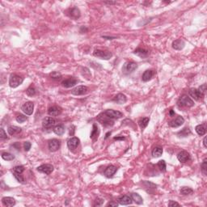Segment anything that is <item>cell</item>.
<instances>
[{
	"mask_svg": "<svg viewBox=\"0 0 207 207\" xmlns=\"http://www.w3.org/2000/svg\"><path fill=\"white\" fill-rule=\"evenodd\" d=\"M201 170H202V172L205 176H206L207 174V159L205 158L203 159L202 163L201 164Z\"/></svg>",
	"mask_w": 207,
	"mask_h": 207,
	"instance_id": "cell-36",
	"label": "cell"
},
{
	"mask_svg": "<svg viewBox=\"0 0 207 207\" xmlns=\"http://www.w3.org/2000/svg\"><path fill=\"white\" fill-rule=\"evenodd\" d=\"M23 82H24V78L18 75L13 74L10 76L9 85L11 88H16L20 84H22Z\"/></svg>",
	"mask_w": 207,
	"mask_h": 207,
	"instance_id": "cell-2",
	"label": "cell"
},
{
	"mask_svg": "<svg viewBox=\"0 0 207 207\" xmlns=\"http://www.w3.org/2000/svg\"><path fill=\"white\" fill-rule=\"evenodd\" d=\"M24 171V166H16L13 168V172L18 173V174H22Z\"/></svg>",
	"mask_w": 207,
	"mask_h": 207,
	"instance_id": "cell-40",
	"label": "cell"
},
{
	"mask_svg": "<svg viewBox=\"0 0 207 207\" xmlns=\"http://www.w3.org/2000/svg\"><path fill=\"white\" fill-rule=\"evenodd\" d=\"M54 132L58 136L63 135L65 133V126H63V124L60 125H56L54 127Z\"/></svg>",
	"mask_w": 207,
	"mask_h": 207,
	"instance_id": "cell-27",
	"label": "cell"
},
{
	"mask_svg": "<svg viewBox=\"0 0 207 207\" xmlns=\"http://www.w3.org/2000/svg\"><path fill=\"white\" fill-rule=\"evenodd\" d=\"M203 145H204V147H205V148H207L206 137H205V138H204V139H203Z\"/></svg>",
	"mask_w": 207,
	"mask_h": 207,
	"instance_id": "cell-52",
	"label": "cell"
},
{
	"mask_svg": "<svg viewBox=\"0 0 207 207\" xmlns=\"http://www.w3.org/2000/svg\"><path fill=\"white\" fill-rule=\"evenodd\" d=\"M21 110H22L24 113H25L28 116H30L33 113V110H34V104L31 102V101H28L24 103L21 107Z\"/></svg>",
	"mask_w": 207,
	"mask_h": 207,
	"instance_id": "cell-9",
	"label": "cell"
},
{
	"mask_svg": "<svg viewBox=\"0 0 207 207\" xmlns=\"http://www.w3.org/2000/svg\"><path fill=\"white\" fill-rule=\"evenodd\" d=\"M102 38H104V39H106V40H113V39H116L117 37H115V36H102Z\"/></svg>",
	"mask_w": 207,
	"mask_h": 207,
	"instance_id": "cell-49",
	"label": "cell"
},
{
	"mask_svg": "<svg viewBox=\"0 0 207 207\" xmlns=\"http://www.w3.org/2000/svg\"><path fill=\"white\" fill-rule=\"evenodd\" d=\"M180 193L181 195H184V196H186V195H189V194H192L194 193V190L191 189V188H189V187H182L181 189H180Z\"/></svg>",
	"mask_w": 207,
	"mask_h": 207,
	"instance_id": "cell-34",
	"label": "cell"
},
{
	"mask_svg": "<svg viewBox=\"0 0 207 207\" xmlns=\"http://www.w3.org/2000/svg\"><path fill=\"white\" fill-rule=\"evenodd\" d=\"M75 127L74 126L71 127V130H70V135H71V136H73L74 134H75Z\"/></svg>",
	"mask_w": 207,
	"mask_h": 207,
	"instance_id": "cell-50",
	"label": "cell"
},
{
	"mask_svg": "<svg viewBox=\"0 0 207 207\" xmlns=\"http://www.w3.org/2000/svg\"><path fill=\"white\" fill-rule=\"evenodd\" d=\"M177 159L180 163H186L190 159V155L189 152H187L185 151H182L177 155Z\"/></svg>",
	"mask_w": 207,
	"mask_h": 207,
	"instance_id": "cell-21",
	"label": "cell"
},
{
	"mask_svg": "<svg viewBox=\"0 0 207 207\" xmlns=\"http://www.w3.org/2000/svg\"><path fill=\"white\" fill-rule=\"evenodd\" d=\"M31 142H25L24 143V148L25 151H28L31 149Z\"/></svg>",
	"mask_w": 207,
	"mask_h": 207,
	"instance_id": "cell-46",
	"label": "cell"
},
{
	"mask_svg": "<svg viewBox=\"0 0 207 207\" xmlns=\"http://www.w3.org/2000/svg\"><path fill=\"white\" fill-rule=\"evenodd\" d=\"M36 93V88L34 87H29L27 89L26 91V94L28 95V96H33V95H35Z\"/></svg>",
	"mask_w": 207,
	"mask_h": 207,
	"instance_id": "cell-37",
	"label": "cell"
},
{
	"mask_svg": "<svg viewBox=\"0 0 207 207\" xmlns=\"http://www.w3.org/2000/svg\"><path fill=\"white\" fill-rule=\"evenodd\" d=\"M162 154L163 149L162 147H155L153 149V151H152V155H153V157H160V156L162 155Z\"/></svg>",
	"mask_w": 207,
	"mask_h": 207,
	"instance_id": "cell-32",
	"label": "cell"
},
{
	"mask_svg": "<svg viewBox=\"0 0 207 207\" xmlns=\"http://www.w3.org/2000/svg\"><path fill=\"white\" fill-rule=\"evenodd\" d=\"M83 30L85 32H87L88 31V28L84 27V26H83V27H81V28H80V32H83Z\"/></svg>",
	"mask_w": 207,
	"mask_h": 207,
	"instance_id": "cell-51",
	"label": "cell"
},
{
	"mask_svg": "<svg viewBox=\"0 0 207 207\" xmlns=\"http://www.w3.org/2000/svg\"><path fill=\"white\" fill-rule=\"evenodd\" d=\"M114 140H125V138L124 137H116V138H114Z\"/></svg>",
	"mask_w": 207,
	"mask_h": 207,
	"instance_id": "cell-54",
	"label": "cell"
},
{
	"mask_svg": "<svg viewBox=\"0 0 207 207\" xmlns=\"http://www.w3.org/2000/svg\"><path fill=\"white\" fill-rule=\"evenodd\" d=\"M185 123V119L180 116H177L176 118L172 119L171 122H169V126L172 128H177L182 126Z\"/></svg>",
	"mask_w": 207,
	"mask_h": 207,
	"instance_id": "cell-13",
	"label": "cell"
},
{
	"mask_svg": "<svg viewBox=\"0 0 207 207\" xmlns=\"http://www.w3.org/2000/svg\"><path fill=\"white\" fill-rule=\"evenodd\" d=\"M62 108L58 106H52L48 109V114L50 117H57L62 113Z\"/></svg>",
	"mask_w": 207,
	"mask_h": 207,
	"instance_id": "cell-19",
	"label": "cell"
},
{
	"mask_svg": "<svg viewBox=\"0 0 207 207\" xmlns=\"http://www.w3.org/2000/svg\"><path fill=\"white\" fill-rule=\"evenodd\" d=\"M97 121L101 123V125L105 127H110V126H113L114 125V121L113 119H111L108 117L106 115H104L103 113H101L100 115H99L97 117Z\"/></svg>",
	"mask_w": 207,
	"mask_h": 207,
	"instance_id": "cell-4",
	"label": "cell"
},
{
	"mask_svg": "<svg viewBox=\"0 0 207 207\" xmlns=\"http://www.w3.org/2000/svg\"><path fill=\"white\" fill-rule=\"evenodd\" d=\"M158 167L162 171H166V162L164 160H159L158 162Z\"/></svg>",
	"mask_w": 207,
	"mask_h": 207,
	"instance_id": "cell-39",
	"label": "cell"
},
{
	"mask_svg": "<svg viewBox=\"0 0 207 207\" xmlns=\"http://www.w3.org/2000/svg\"><path fill=\"white\" fill-rule=\"evenodd\" d=\"M168 206H180V204L174 202V201H170L168 203Z\"/></svg>",
	"mask_w": 207,
	"mask_h": 207,
	"instance_id": "cell-47",
	"label": "cell"
},
{
	"mask_svg": "<svg viewBox=\"0 0 207 207\" xmlns=\"http://www.w3.org/2000/svg\"><path fill=\"white\" fill-rule=\"evenodd\" d=\"M149 122H150V118L149 117H143V118L140 119L138 123V126H140V128L143 130V129H145L147 126H148Z\"/></svg>",
	"mask_w": 207,
	"mask_h": 207,
	"instance_id": "cell-31",
	"label": "cell"
},
{
	"mask_svg": "<svg viewBox=\"0 0 207 207\" xmlns=\"http://www.w3.org/2000/svg\"><path fill=\"white\" fill-rule=\"evenodd\" d=\"M190 134H191V131L189 130V128L186 127V128H184L181 131H180V132L177 134V136L180 137H180H181V138H185V137H188Z\"/></svg>",
	"mask_w": 207,
	"mask_h": 207,
	"instance_id": "cell-33",
	"label": "cell"
},
{
	"mask_svg": "<svg viewBox=\"0 0 207 207\" xmlns=\"http://www.w3.org/2000/svg\"><path fill=\"white\" fill-rule=\"evenodd\" d=\"M138 68V64L134 63V62H127L122 67V72L125 75H129L134 71L135 70Z\"/></svg>",
	"mask_w": 207,
	"mask_h": 207,
	"instance_id": "cell-5",
	"label": "cell"
},
{
	"mask_svg": "<svg viewBox=\"0 0 207 207\" xmlns=\"http://www.w3.org/2000/svg\"><path fill=\"white\" fill-rule=\"evenodd\" d=\"M1 156L6 161H11V160H13L14 159H15V156H14L13 155L8 153V152H3Z\"/></svg>",
	"mask_w": 207,
	"mask_h": 207,
	"instance_id": "cell-35",
	"label": "cell"
},
{
	"mask_svg": "<svg viewBox=\"0 0 207 207\" xmlns=\"http://www.w3.org/2000/svg\"><path fill=\"white\" fill-rule=\"evenodd\" d=\"M134 54L142 58H145L149 56V51L145 49H142V48H138L134 51Z\"/></svg>",
	"mask_w": 207,
	"mask_h": 207,
	"instance_id": "cell-24",
	"label": "cell"
},
{
	"mask_svg": "<svg viewBox=\"0 0 207 207\" xmlns=\"http://www.w3.org/2000/svg\"><path fill=\"white\" fill-rule=\"evenodd\" d=\"M50 77L54 79H59L62 78V74L58 71H54L50 74Z\"/></svg>",
	"mask_w": 207,
	"mask_h": 207,
	"instance_id": "cell-41",
	"label": "cell"
},
{
	"mask_svg": "<svg viewBox=\"0 0 207 207\" xmlns=\"http://www.w3.org/2000/svg\"><path fill=\"white\" fill-rule=\"evenodd\" d=\"M104 200L102 198H97L95 201L94 206H101L103 205Z\"/></svg>",
	"mask_w": 207,
	"mask_h": 207,
	"instance_id": "cell-45",
	"label": "cell"
},
{
	"mask_svg": "<svg viewBox=\"0 0 207 207\" xmlns=\"http://www.w3.org/2000/svg\"><path fill=\"white\" fill-rule=\"evenodd\" d=\"M89 91V89L86 86H78L71 91V94L74 95H83L87 94Z\"/></svg>",
	"mask_w": 207,
	"mask_h": 207,
	"instance_id": "cell-11",
	"label": "cell"
},
{
	"mask_svg": "<svg viewBox=\"0 0 207 207\" xmlns=\"http://www.w3.org/2000/svg\"><path fill=\"white\" fill-rule=\"evenodd\" d=\"M93 55L95 57L98 58L103 59V60H108L112 58L113 54L110 51L108 50H95L93 52Z\"/></svg>",
	"mask_w": 207,
	"mask_h": 207,
	"instance_id": "cell-3",
	"label": "cell"
},
{
	"mask_svg": "<svg viewBox=\"0 0 207 207\" xmlns=\"http://www.w3.org/2000/svg\"><path fill=\"white\" fill-rule=\"evenodd\" d=\"M2 203L4 206L11 207L15 205V200L11 197H5L2 199Z\"/></svg>",
	"mask_w": 207,
	"mask_h": 207,
	"instance_id": "cell-23",
	"label": "cell"
},
{
	"mask_svg": "<svg viewBox=\"0 0 207 207\" xmlns=\"http://www.w3.org/2000/svg\"><path fill=\"white\" fill-rule=\"evenodd\" d=\"M185 45V42L184 40L182 39H177V40H175L173 41L172 44H171V46L174 50H181L184 49Z\"/></svg>",
	"mask_w": 207,
	"mask_h": 207,
	"instance_id": "cell-20",
	"label": "cell"
},
{
	"mask_svg": "<svg viewBox=\"0 0 207 207\" xmlns=\"http://www.w3.org/2000/svg\"><path fill=\"white\" fill-rule=\"evenodd\" d=\"M113 101L115 102V103L118 104H123L126 103L127 97L126 96V95L122 94V93H119L113 98Z\"/></svg>",
	"mask_w": 207,
	"mask_h": 207,
	"instance_id": "cell-22",
	"label": "cell"
},
{
	"mask_svg": "<svg viewBox=\"0 0 207 207\" xmlns=\"http://www.w3.org/2000/svg\"><path fill=\"white\" fill-rule=\"evenodd\" d=\"M78 83V80L75 78H69L67 79H64L62 82V86L65 88H71L74 86H75Z\"/></svg>",
	"mask_w": 207,
	"mask_h": 207,
	"instance_id": "cell-15",
	"label": "cell"
},
{
	"mask_svg": "<svg viewBox=\"0 0 207 207\" xmlns=\"http://www.w3.org/2000/svg\"><path fill=\"white\" fill-rule=\"evenodd\" d=\"M16 122L18 123H23V122H26L28 120V117L25 115H23V114H19L17 115V117L15 118Z\"/></svg>",
	"mask_w": 207,
	"mask_h": 207,
	"instance_id": "cell-38",
	"label": "cell"
},
{
	"mask_svg": "<svg viewBox=\"0 0 207 207\" xmlns=\"http://www.w3.org/2000/svg\"><path fill=\"white\" fill-rule=\"evenodd\" d=\"M98 135H99V130H98V127L97 126L94 124L93 126H92V130H91V133L90 134V138L93 141H95V140L98 138Z\"/></svg>",
	"mask_w": 207,
	"mask_h": 207,
	"instance_id": "cell-29",
	"label": "cell"
},
{
	"mask_svg": "<svg viewBox=\"0 0 207 207\" xmlns=\"http://www.w3.org/2000/svg\"><path fill=\"white\" fill-rule=\"evenodd\" d=\"M68 204H69V202H68V201H67V202H66V206H67Z\"/></svg>",
	"mask_w": 207,
	"mask_h": 207,
	"instance_id": "cell-57",
	"label": "cell"
},
{
	"mask_svg": "<svg viewBox=\"0 0 207 207\" xmlns=\"http://www.w3.org/2000/svg\"><path fill=\"white\" fill-rule=\"evenodd\" d=\"M169 115H170L171 117H172V116H174V115H175V113L173 112V110H170V113H169Z\"/></svg>",
	"mask_w": 207,
	"mask_h": 207,
	"instance_id": "cell-56",
	"label": "cell"
},
{
	"mask_svg": "<svg viewBox=\"0 0 207 207\" xmlns=\"http://www.w3.org/2000/svg\"><path fill=\"white\" fill-rule=\"evenodd\" d=\"M155 72L152 70H147L142 75V80L143 82H148L153 78Z\"/></svg>",
	"mask_w": 207,
	"mask_h": 207,
	"instance_id": "cell-25",
	"label": "cell"
},
{
	"mask_svg": "<svg viewBox=\"0 0 207 207\" xmlns=\"http://www.w3.org/2000/svg\"><path fill=\"white\" fill-rule=\"evenodd\" d=\"M195 130L197 132V134L200 136H203L206 133V129L205 125H198V126H196Z\"/></svg>",
	"mask_w": 207,
	"mask_h": 207,
	"instance_id": "cell-30",
	"label": "cell"
},
{
	"mask_svg": "<svg viewBox=\"0 0 207 207\" xmlns=\"http://www.w3.org/2000/svg\"><path fill=\"white\" fill-rule=\"evenodd\" d=\"M109 135H111V132H108L106 135H105V138H104V139H107L108 137H109Z\"/></svg>",
	"mask_w": 207,
	"mask_h": 207,
	"instance_id": "cell-55",
	"label": "cell"
},
{
	"mask_svg": "<svg viewBox=\"0 0 207 207\" xmlns=\"http://www.w3.org/2000/svg\"><path fill=\"white\" fill-rule=\"evenodd\" d=\"M7 132L10 135L14 136V135L18 134L21 132V128L15 126H10L7 129Z\"/></svg>",
	"mask_w": 207,
	"mask_h": 207,
	"instance_id": "cell-26",
	"label": "cell"
},
{
	"mask_svg": "<svg viewBox=\"0 0 207 207\" xmlns=\"http://www.w3.org/2000/svg\"><path fill=\"white\" fill-rule=\"evenodd\" d=\"M189 95L194 99L195 100H200V99H203V97L205 96V95H203L199 91L198 89H196V88H191L190 90L189 91Z\"/></svg>",
	"mask_w": 207,
	"mask_h": 207,
	"instance_id": "cell-16",
	"label": "cell"
},
{
	"mask_svg": "<svg viewBox=\"0 0 207 207\" xmlns=\"http://www.w3.org/2000/svg\"><path fill=\"white\" fill-rule=\"evenodd\" d=\"M118 206V203L115 202H111L107 204V206Z\"/></svg>",
	"mask_w": 207,
	"mask_h": 207,
	"instance_id": "cell-48",
	"label": "cell"
},
{
	"mask_svg": "<svg viewBox=\"0 0 207 207\" xmlns=\"http://www.w3.org/2000/svg\"><path fill=\"white\" fill-rule=\"evenodd\" d=\"M57 124V120L53 117H47L43 119L42 121V126L45 129H51Z\"/></svg>",
	"mask_w": 207,
	"mask_h": 207,
	"instance_id": "cell-6",
	"label": "cell"
},
{
	"mask_svg": "<svg viewBox=\"0 0 207 207\" xmlns=\"http://www.w3.org/2000/svg\"><path fill=\"white\" fill-rule=\"evenodd\" d=\"M54 167L52 164L50 163H45V164H42L41 166H39L37 167V171L42 172L45 175H50L53 171H54Z\"/></svg>",
	"mask_w": 207,
	"mask_h": 207,
	"instance_id": "cell-7",
	"label": "cell"
},
{
	"mask_svg": "<svg viewBox=\"0 0 207 207\" xmlns=\"http://www.w3.org/2000/svg\"><path fill=\"white\" fill-rule=\"evenodd\" d=\"M198 91H199L203 95H205L206 92V84H202V86H200L199 88H198Z\"/></svg>",
	"mask_w": 207,
	"mask_h": 207,
	"instance_id": "cell-43",
	"label": "cell"
},
{
	"mask_svg": "<svg viewBox=\"0 0 207 207\" xmlns=\"http://www.w3.org/2000/svg\"><path fill=\"white\" fill-rule=\"evenodd\" d=\"M194 105V101L188 95H184L180 96L177 101V106L180 108H191Z\"/></svg>",
	"mask_w": 207,
	"mask_h": 207,
	"instance_id": "cell-1",
	"label": "cell"
},
{
	"mask_svg": "<svg viewBox=\"0 0 207 207\" xmlns=\"http://www.w3.org/2000/svg\"><path fill=\"white\" fill-rule=\"evenodd\" d=\"M104 114L111 119H119L123 117V113L119 111H117V110H113V109H108V110L104 111Z\"/></svg>",
	"mask_w": 207,
	"mask_h": 207,
	"instance_id": "cell-8",
	"label": "cell"
},
{
	"mask_svg": "<svg viewBox=\"0 0 207 207\" xmlns=\"http://www.w3.org/2000/svg\"><path fill=\"white\" fill-rule=\"evenodd\" d=\"M130 196L131 198H132V200H133L137 205H142V204L143 203V199H142V198L138 194L133 193V194H131Z\"/></svg>",
	"mask_w": 207,
	"mask_h": 207,
	"instance_id": "cell-28",
	"label": "cell"
},
{
	"mask_svg": "<svg viewBox=\"0 0 207 207\" xmlns=\"http://www.w3.org/2000/svg\"><path fill=\"white\" fill-rule=\"evenodd\" d=\"M117 202L122 206H128V205L132 204L133 200L130 195H123V196H121L120 198H118Z\"/></svg>",
	"mask_w": 207,
	"mask_h": 207,
	"instance_id": "cell-14",
	"label": "cell"
},
{
	"mask_svg": "<svg viewBox=\"0 0 207 207\" xmlns=\"http://www.w3.org/2000/svg\"><path fill=\"white\" fill-rule=\"evenodd\" d=\"M117 167H115L114 165H109V166H108L105 168L104 172V175L106 176V177H108V178H110V177H112V176L117 172Z\"/></svg>",
	"mask_w": 207,
	"mask_h": 207,
	"instance_id": "cell-18",
	"label": "cell"
},
{
	"mask_svg": "<svg viewBox=\"0 0 207 207\" xmlns=\"http://www.w3.org/2000/svg\"><path fill=\"white\" fill-rule=\"evenodd\" d=\"M79 142H80V141L79 139L76 138V137H73V138H71L70 139L67 141V147L68 148L70 149L71 151V150H75V149L79 145Z\"/></svg>",
	"mask_w": 207,
	"mask_h": 207,
	"instance_id": "cell-17",
	"label": "cell"
},
{
	"mask_svg": "<svg viewBox=\"0 0 207 207\" xmlns=\"http://www.w3.org/2000/svg\"><path fill=\"white\" fill-rule=\"evenodd\" d=\"M0 139L1 140L7 139V134L5 133V130L3 129V128H1V130H0Z\"/></svg>",
	"mask_w": 207,
	"mask_h": 207,
	"instance_id": "cell-44",
	"label": "cell"
},
{
	"mask_svg": "<svg viewBox=\"0 0 207 207\" xmlns=\"http://www.w3.org/2000/svg\"><path fill=\"white\" fill-rule=\"evenodd\" d=\"M13 175L18 182H19V183H24V177H23L21 174H18V173L13 172Z\"/></svg>",
	"mask_w": 207,
	"mask_h": 207,
	"instance_id": "cell-42",
	"label": "cell"
},
{
	"mask_svg": "<svg viewBox=\"0 0 207 207\" xmlns=\"http://www.w3.org/2000/svg\"><path fill=\"white\" fill-rule=\"evenodd\" d=\"M67 15L70 18L73 19H77L80 17L81 15V13H80V11L78 7H71L67 11Z\"/></svg>",
	"mask_w": 207,
	"mask_h": 207,
	"instance_id": "cell-10",
	"label": "cell"
},
{
	"mask_svg": "<svg viewBox=\"0 0 207 207\" xmlns=\"http://www.w3.org/2000/svg\"><path fill=\"white\" fill-rule=\"evenodd\" d=\"M60 147H61V142H60V141L58 139H55V138L50 140V142H49V143H48L49 150H50V151H52V152L57 151L58 150H59Z\"/></svg>",
	"mask_w": 207,
	"mask_h": 207,
	"instance_id": "cell-12",
	"label": "cell"
},
{
	"mask_svg": "<svg viewBox=\"0 0 207 207\" xmlns=\"http://www.w3.org/2000/svg\"><path fill=\"white\" fill-rule=\"evenodd\" d=\"M104 3H105V4H108V5H113V4H116L117 3H116V2H104Z\"/></svg>",
	"mask_w": 207,
	"mask_h": 207,
	"instance_id": "cell-53",
	"label": "cell"
}]
</instances>
